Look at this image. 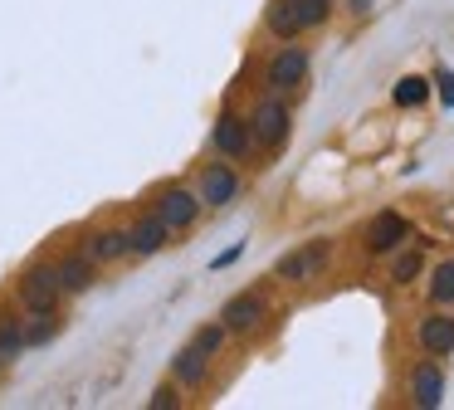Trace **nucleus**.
I'll use <instances>...</instances> for the list:
<instances>
[{
	"label": "nucleus",
	"mask_w": 454,
	"mask_h": 410,
	"mask_svg": "<svg viewBox=\"0 0 454 410\" xmlns=\"http://www.w3.org/2000/svg\"><path fill=\"white\" fill-rule=\"evenodd\" d=\"M15 293H20V303L30 312H50L59 308V273H54V264H35V269L20 273V283H15Z\"/></svg>",
	"instance_id": "1"
},
{
	"label": "nucleus",
	"mask_w": 454,
	"mask_h": 410,
	"mask_svg": "<svg viewBox=\"0 0 454 410\" xmlns=\"http://www.w3.org/2000/svg\"><path fill=\"white\" fill-rule=\"evenodd\" d=\"M327 254H333V244H327V240H313V244H303V249L284 254L274 273H278V279H288V283H308V279H317V273H323Z\"/></svg>",
	"instance_id": "2"
},
{
	"label": "nucleus",
	"mask_w": 454,
	"mask_h": 410,
	"mask_svg": "<svg viewBox=\"0 0 454 410\" xmlns=\"http://www.w3.org/2000/svg\"><path fill=\"white\" fill-rule=\"evenodd\" d=\"M157 215H161V225H167V230H191V225H196V215H200V195L181 191V185H167V191H161V201H157Z\"/></svg>",
	"instance_id": "3"
},
{
	"label": "nucleus",
	"mask_w": 454,
	"mask_h": 410,
	"mask_svg": "<svg viewBox=\"0 0 454 410\" xmlns=\"http://www.w3.org/2000/svg\"><path fill=\"white\" fill-rule=\"evenodd\" d=\"M210 142H215V152H220V156L239 162V156L249 152V142H254V132H249V122H245V117L220 113V122H215V132H210Z\"/></svg>",
	"instance_id": "4"
},
{
	"label": "nucleus",
	"mask_w": 454,
	"mask_h": 410,
	"mask_svg": "<svg viewBox=\"0 0 454 410\" xmlns=\"http://www.w3.org/2000/svg\"><path fill=\"white\" fill-rule=\"evenodd\" d=\"M249 132L264 146H278L288 137V107L278 103V98H264V103L254 107V117H249Z\"/></svg>",
	"instance_id": "5"
},
{
	"label": "nucleus",
	"mask_w": 454,
	"mask_h": 410,
	"mask_svg": "<svg viewBox=\"0 0 454 410\" xmlns=\"http://www.w3.org/2000/svg\"><path fill=\"white\" fill-rule=\"evenodd\" d=\"M303 78H308V54H303V49H278V54L269 59V88L294 93Z\"/></svg>",
	"instance_id": "6"
},
{
	"label": "nucleus",
	"mask_w": 454,
	"mask_h": 410,
	"mask_svg": "<svg viewBox=\"0 0 454 410\" xmlns=\"http://www.w3.org/2000/svg\"><path fill=\"white\" fill-rule=\"evenodd\" d=\"M411 234V225H405V215H395V210H381L372 225H366V249L372 254H391L395 244Z\"/></svg>",
	"instance_id": "7"
},
{
	"label": "nucleus",
	"mask_w": 454,
	"mask_h": 410,
	"mask_svg": "<svg viewBox=\"0 0 454 410\" xmlns=\"http://www.w3.org/2000/svg\"><path fill=\"white\" fill-rule=\"evenodd\" d=\"M259 318H264V298H259V293H239V298H230L225 308H220L225 332H249V327H259Z\"/></svg>",
	"instance_id": "8"
},
{
	"label": "nucleus",
	"mask_w": 454,
	"mask_h": 410,
	"mask_svg": "<svg viewBox=\"0 0 454 410\" xmlns=\"http://www.w3.org/2000/svg\"><path fill=\"white\" fill-rule=\"evenodd\" d=\"M420 347L430 351V357H450L454 351V318L450 312H430V318H420Z\"/></svg>",
	"instance_id": "9"
},
{
	"label": "nucleus",
	"mask_w": 454,
	"mask_h": 410,
	"mask_svg": "<svg viewBox=\"0 0 454 410\" xmlns=\"http://www.w3.org/2000/svg\"><path fill=\"white\" fill-rule=\"evenodd\" d=\"M411 400L420 410H434L444 400V376H440V367H434V361H420V367L411 371Z\"/></svg>",
	"instance_id": "10"
},
{
	"label": "nucleus",
	"mask_w": 454,
	"mask_h": 410,
	"mask_svg": "<svg viewBox=\"0 0 454 410\" xmlns=\"http://www.w3.org/2000/svg\"><path fill=\"white\" fill-rule=\"evenodd\" d=\"M239 195V176L230 171V166H206V176H200V201L206 205H230Z\"/></svg>",
	"instance_id": "11"
},
{
	"label": "nucleus",
	"mask_w": 454,
	"mask_h": 410,
	"mask_svg": "<svg viewBox=\"0 0 454 410\" xmlns=\"http://www.w3.org/2000/svg\"><path fill=\"white\" fill-rule=\"evenodd\" d=\"M83 254H89L93 264H113V259H122V254H132L128 230H93L89 240H83Z\"/></svg>",
	"instance_id": "12"
},
{
	"label": "nucleus",
	"mask_w": 454,
	"mask_h": 410,
	"mask_svg": "<svg viewBox=\"0 0 454 410\" xmlns=\"http://www.w3.org/2000/svg\"><path fill=\"white\" fill-rule=\"evenodd\" d=\"M128 244H132V254H161L167 249V225H161V215H142L137 225L128 230Z\"/></svg>",
	"instance_id": "13"
},
{
	"label": "nucleus",
	"mask_w": 454,
	"mask_h": 410,
	"mask_svg": "<svg viewBox=\"0 0 454 410\" xmlns=\"http://www.w3.org/2000/svg\"><path fill=\"white\" fill-rule=\"evenodd\" d=\"M54 273H59V288L64 293H83V288H93V259L83 254V259H59L54 264Z\"/></svg>",
	"instance_id": "14"
},
{
	"label": "nucleus",
	"mask_w": 454,
	"mask_h": 410,
	"mask_svg": "<svg viewBox=\"0 0 454 410\" xmlns=\"http://www.w3.org/2000/svg\"><path fill=\"white\" fill-rule=\"evenodd\" d=\"M264 25H269V35H278V39H294V35H303V20H298V10L288 5V0H269V10H264Z\"/></svg>",
	"instance_id": "15"
},
{
	"label": "nucleus",
	"mask_w": 454,
	"mask_h": 410,
	"mask_svg": "<svg viewBox=\"0 0 454 410\" xmlns=\"http://www.w3.org/2000/svg\"><path fill=\"white\" fill-rule=\"evenodd\" d=\"M206 361H210V357L196 347V342H191V347L176 351V361H171V376L186 381V386H200V381H206Z\"/></svg>",
	"instance_id": "16"
},
{
	"label": "nucleus",
	"mask_w": 454,
	"mask_h": 410,
	"mask_svg": "<svg viewBox=\"0 0 454 410\" xmlns=\"http://www.w3.org/2000/svg\"><path fill=\"white\" fill-rule=\"evenodd\" d=\"M20 351H25V327L20 322H0V367H11V361H20Z\"/></svg>",
	"instance_id": "17"
},
{
	"label": "nucleus",
	"mask_w": 454,
	"mask_h": 410,
	"mask_svg": "<svg viewBox=\"0 0 454 410\" xmlns=\"http://www.w3.org/2000/svg\"><path fill=\"white\" fill-rule=\"evenodd\" d=\"M59 337V318H54V308L50 312H35V322H25V347H44V342H54Z\"/></svg>",
	"instance_id": "18"
},
{
	"label": "nucleus",
	"mask_w": 454,
	"mask_h": 410,
	"mask_svg": "<svg viewBox=\"0 0 454 410\" xmlns=\"http://www.w3.org/2000/svg\"><path fill=\"white\" fill-rule=\"evenodd\" d=\"M425 98H430V83H425V78H401V83H395V107H420Z\"/></svg>",
	"instance_id": "19"
},
{
	"label": "nucleus",
	"mask_w": 454,
	"mask_h": 410,
	"mask_svg": "<svg viewBox=\"0 0 454 410\" xmlns=\"http://www.w3.org/2000/svg\"><path fill=\"white\" fill-rule=\"evenodd\" d=\"M288 5L298 10V20H303V29L323 25V20L333 15V0H288Z\"/></svg>",
	"instance_id": "20"
},
{
	"label": "nucleus",
	"mask_w": 454,
	"mask_h": 410,
	"mask_svg": "<svg viewBox=\"0 0 454 410\" xmlns=\"http://www.w3.org/2000/svg\"><path fill=\"white\" fill-rule=\"evenodd\" d=\"M430 298H434V303H454V259L434 269V279H430Z\"/></svg>",
	"instance_id": "21"
},
{
	"label": "nucleus",
	"mask_w": 454,
	"mask_h": 410,
	"mask_svg": "<svg viewBox=\"0 0 454 410\" xmlns=\"http://www.w3.org/2000/svg\"><path fill=\"white\" fill-rule=\"evenodd\" d=\"M420 269H425V259H420L415 249H411V254H395V264H391V279H395V283H411Z\"/></svg>",
	"instance_id": "22"
},
{
	"label": "nucleus",
	"mask_w": 454,
	"mask_h": 410,
	"mask_svg": "<svg viewBox=\"0 0 454 410\" xmlns=\"http://www.w3.org/2000/svg\"><path fill=\"white\" fill-rule=\"evenodd\" d=\"M220 342H225V322H220V327H200V332H196V347L206 351V357H215Z\"/></svg>",
	"instance_id": "23"
},
{
	"label": "nucleus",
	"mask_w": 454,
	"mask_h": 410,
	"mask_svg": "<svg viewBox=\"0 0 454 410\" xmlns=\"http://www.w3.org/2000/svg\"><path fill=\"white\" fill-rule=\"evenodd\" d=\"M176 406H181L176 386H161V390H152V410H176Z\"/></svg>",
	"instance_id": "24"
},
{
	"label": "nucleus",
	"mask_w": 454,
	"mask_h": 410,
	"mask_svg": "<svg viewBox=\"0 0 454 410\" xmlns=\"http://www.w3.org/2000/svg\"><path fill=\"white\" fill-rule=\"evenodd\" d=\"M440 98L454 107V74H444V68H440Z\"/></svg>",
	"instance_id": "25"
},
{
	"label": "nucleus",
	"mask_w": 454,
	"mask_h": 410,
	"mask_svg": "<svg viewBox=\"0 0 454 410\" xmlns=\"http://www.w3.org/2000/svg\"><path fill=\"white\" fill-rule=\"evenodd\" d=\"M352 10H356V15H362V10H372V0H352Z\"/></svg>",
	"instance_id": "26"
}]
</instances>
